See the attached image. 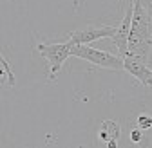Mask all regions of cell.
Returning <instances> with one entry per match:
<instances>
[{"label": "cell", "instance_id": "cell-1", "mask_svg": "<svg viewBox=\"0 0 152 148\" xmlns=\"http://www.w3.org/2000/svg\"><path fill=\"white\" fill-rule=\"evenodd\" d=\"M134 2V15H132V29L129 38V52L147 60L152 47V15L147 11L141 0Z\"/></svg>", "mask_w": 152, "mask_h": 148}, {"label": "cell", "instance_id": "cell-2", "mask_svg": "<svg viewBox=\"0 0 152 148\" xmlns=\"http://www.w3.org/2000/svg\"><path fill=\"white\" fill-rule=\"evenodd\" d=\"M71 54L76 58H82L91 62L92 65H98L103 69H112V70H125V62L121 56H114V54L100 49H92L89 44H74L71 49Z\"/></svg>", "mask_w": 152, "mask_h": 148}, {"label": "cell", "instance_id": "cell-3", "mask_svg": "<svg viewBox=\"0 0 152 148\" xmlns=\"http://www.w3.org/2000/svg\"><path fill=\"white\" fill-rule=\"evenodd\" d=\"M38 52L49 62V80L54 81L58 72L62 70V65L65 63V60L71 54L72 44L71 42H64V44H38L36 45Z\"/></svg>", "mask_w": 152, "mask_h": 148}, {"label": "cell", "instance_id": "cell-4", "mask_svg": "<svg viewBox=\"0 0 152 148\" xmlns=\"http://www.w3.org/2000/svg\"><path fill=\"white\" fill-rule=\"evenodd\" d=\"M118 27L114 25H102V27H94V25H87L83 29H76L69 34V42L74 44H92L102 38H112L116 34Z\"/></svg>", "mask_w": 152, "mask_h": 148}, {"label": "cell", "instance_id": "cell-5", "mask_svg": "<svg viewBox=\"0 0 152 148\" xmlns=\"http://www.w3.org/2000/svg\"><path fill=\"white\" fill-rule=\"evenodd\" d=\"M132 15H134V2H132L130 7H127L125 16H123V20H121L116 34L110 38L114 42V45H116L121 58H125L129 54V38H130V29H132Z\"/></svg>", "mask_w": 152, "mask_h": 148}, {"label": "cell", "instance_id": "cell-6", "mask_svg": "<svg viewBox=\"0 0 152 148\" xmlns=\"http://www.w3.org/2000/svg\"><path fill=\"white\" fill-rule=\"evenodd\" d=\"M123 62H125V70L130 76H134L136 80H140V83H143L147 87H152V69L147 67L143 58L129 52L123 58Z\"/></svg>", "mask_w": 152, "mask_h": 148}, {"label": "cell", "instance_id": "cell-7", "mask_svg": "<svg viewBox=\"0 0 152 148\" xmlns=\"http://www.w3.org/2000/svg\"><path fill=\"white\" fill-rule=\"evenodd\" d=\"M120 134H121V130H120L118 123L112 121V119H105V121L102 123V130H100L98 137H100V141H103V143L107 144V143L112 141V139H118Z\"/></svg>", "mask_w": 152, "mask_h": 148}, {"label": "cell", "instance_id": "cell-8", "mask_svg": "<svg viewBox=\"0 0 152 148\" xmlns=\"http://www.w3.org/2000/svg\"><path fill=\"white\" fill-rule=\"evenodd\" d=\"M0 72H2V83H6L7 87H13L15 85V74L11 70V65L9 62L2 56L0 58Z\"/></svg>", "mask_w": 152, "mask_h": 148}, {"label": "cell", "instance_id": "cell-9", "mask_svg": "<svg viewBox=\"0 0 152 148\" xmlns=\"http://www.w3.org/2000/svg\"><path fill=\"white\" fill-rule=\"evenodd\" d=\"M138 126L141 128V130L152 128V118H150V116H145V114H141V116L138 118Z\"/></svg>", "mask_w": 152, "mask_h": 148}, {"label": "cell", "instance_id": "cell-10", "mask_svg": "<svg viewBox=\"0 0 152 148\" xmlns=\"http://www.w3.org/2000/svg\"><path fill=\"white\" fill-rule=\"evenodd\" d=\"M143 139V134H141V128H132V132H130V141L132 143H140Z\"/></svg>", "mask_w": 152, "mask_h": 148}, {"label": "cell", "instance_id": "cell-11", "mask_svg": "<svg viewBox=\"0 0 152 148\" xmlns=\"http://www.w3.org/2000/svg\"><path fill=\"white\" fill-rule=\"evenodd\" d=\"M107 146H109V148H116V146H118L116 139H112V141H109V143H107Z\"/></svg>", "mask_w": 152, "mask_h": 148}, {"label": "cell", "instance_id": "cell-12", "mask_svg": "<svg viewBox=\"0 0 152 148\" xmlns=\"http://www.w3.org/2000/svg\"><path fill=\"white\" fill-rule=\"evenodd\" d=\"M143 2V6H147V4H152V0H141Z\"/></svg>", "mask_w": 152, "mask_h": 148}]
</instances>
